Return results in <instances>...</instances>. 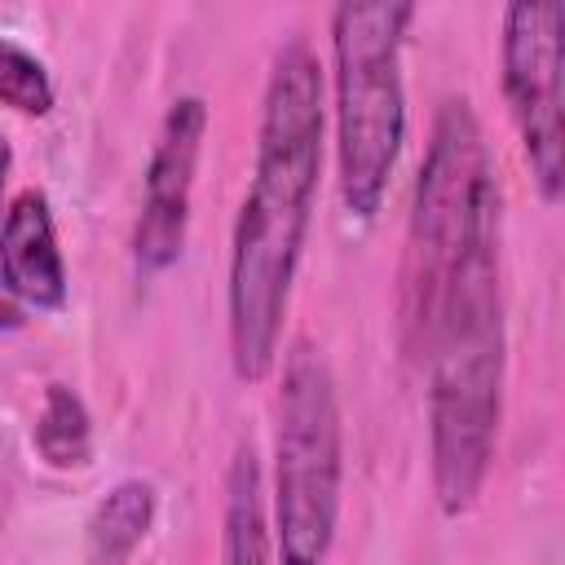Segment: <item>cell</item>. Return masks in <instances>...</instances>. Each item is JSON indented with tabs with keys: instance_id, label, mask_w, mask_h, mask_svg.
I'll use <instances>...</instances> for the list:
<instances>
[{
	"instance_id": "cell-7",
	"label": "cell",
	"mask_w": 565,
	"mask_h": 565,
	"mask_svg": "<svg viewBox=\"0 0 565 565\" xmlns=\"http://www.w3.org/2000/svg\"><path fill=\"white\" fill-rule=\"evenodd\" d=\"M203 128H207L203 97H177L159 124V141L150 150L146 190H141V216L132 234L137 265L150 274L168 269L185 247L190 190H194V168L203 150Z\"/></svg>"
},
{
	"instance_id": "cell-4",
	"label": "cell",
	"mask_w": 565,
	"mask_h": 565,
	"mask_svg": "<svg viewBox=\"0 0 565 565\" xmlns=\"http://www.w3.org/2000/svg\"><path fill=\"white\" fill-rule=\"evenodd\" d=\"M415 18L406 0L340 4L331 13L335 53V154L344 207L371 221L388 194L406 141L402 35Z\"/></svg>"
},
{
	"instance_id": "cell-3",
	"label": "cell",
	"mask_w": 565,
	"mask_h": 565,
	"mask_svg": "<svg viewBox=\"0 0 565 565\" xmlns=\"http://www.w3.org/2000/svg\"><path fill=\"white\" fill-rule=\"evenodd\" d=\"M490 243H499V190L481 124L463 97H446L419 163L402 269L406 335L415 349L450 274Z\"/></svg>"
},
{
	"instance_id": "cell-10",
	"label": "cell",
	"mask_w": 565,
	"mask_h": 565,
	"mask_svg": "<svg viewBox=\"0 0 565 565\" xmlns=\"http://www.w3.org/2000/svg\"><path fill=\"white\" fill-rule=\"evenodd\" d=\"M154 521V486L141 477L119 481L88 521V565H124Z\"/></svg>"
},
{
	"instance_id": "cell-9",
	"label": "cell",
	"mask_w": 565,
	"mask_h": 565,
	"mask_svg": "<svg viewBox=\"0 0 565 565\" xmlns=\"http://www.w3.org/2000/svg\"><path fill=\"white\" fill-rule=\"evenodd\" d=\"M221 565H269V521H265V481L252 446L234 450L225 481V534Z\"/></svg>"
},
{
	"instance_id": "cell-13",
	"label": "cell",
	"mask_w": 565,
	"mask_h": 565,
	"mask_svg": "<svg viewBox=\"0 0 565 565\" xmlns=\"http://www.w3.org/2000/svg\"><path fill=\"white\" fill-rule=\"evenodd\" d=\"M13 327H22V300L0 282V331H13Z\"/></svg>"
},
{
	"instance_id": "cell-11",
	"label": "cell",
	"mask_w": 565,
	"mask_h": 565,
	"mask_svg": "<svg viewBox=\"0 0 565 565\" xmlns=\"http://www.w3.org/2000/svg\"><path fill=\"white\" fill-rule=\"evenodd\" d=\"M35 450L53 468H79V463H88L93 424H88V406L79 402L75 388L49 384V393L40 402V415H35Z\"/></svg>"
},
{
	"instance_id": "cell-1",
	"label": "cell",
	"mask_w": 565,
	"mask_h": 565,
	"mask_svg": "<svg viewBox=\"0 0 565 565\" xmlns=\"http://www.w3.org/2000/svg\"><path fill=\"white\" fill-rule=\"evenodd\" d=\"M322 168V71L305 40H287L274 57L252 190L234 221L230 247V353L238 380H265L278 362L282 313L313 216Z\"/></svg>"
},
{
	"instance_id": "cell-14",
	"label": "cell",
	"mask_w": 565,
	"mask_h": 565,
	"mask_svg": "<svg viewBox=\"0 0 565 565\" xmlns=\"http://www.w3.org/2000/svg\"><path fill=\"white\" fill-rule=\"evenodd\" d=\"M9 163H13V150H9V141H0V194H4V177H9Z\"/></svg>"
},
{
	"instance_id": "cell-8",
	"label": "cell",
	"mask_w": 565,
	"mask_h": 565,
	"mask_svg": "<svg viewBox=\"0 0 565 565\" xmlns=\"http://www.w3.org/2000/svg\"><path fill=\"white\" fill-rule=\"evenodd\" d=\"M0 282L35 309H57L66 300V265L40 190H22L0 221Z\"/></svg>"
},
{
	"instance_id": "cell-2",
	"label": "cell",
	"mask_w": 565,
	"mask_h": 565,
	"mask_svg": "<svg viewBox=\"0 0 565 565\" xmlns=\"http://www.w3.org/2000/svg\"><path fill=\"white\" fill-rule=\"evenodd\" d=\"M419 349L428 353L433 490L446 516H463L490 472L503 402V291L499 243L472 252L441 287Z\"/></svg>"
},
{
	"instance_id": "cell-5",
	"label": "cell",
	"mask_w": 565,
	"mask_h": 565,
	"mask_svg": "<svg viewBox=\"0 0 565 565\" xmlns=\"http://www.w3.org/2000/svg\"><path fill=\"white\" fill-rule=\"evenodd\" d=\"M344 477V424L327 358L296 344L278 384L274 534L282 565H322L335 539Z\"/></svg>"
},
{
	"instance_id": "cell-12",
	"label": "cell",
	"mask_w": 565,
	"mask_h": 565,
	"mask_svg": "<svg viewBox=\"0 0 565 565\" xmlns=\"http://www.w3.org/2000/svg\"><path fill=\"white\" fill-rule=\"evenodd\" d=\"M0 106L35 119L53 110V79L44 62L4 35H0Z\"/></svg>"
},
{
	"instance_id": "cell-6",
	"label": "cell",
	"mask_w": 565,
	"mask_h": 565,
	"mask_svg": "<svg viewBox=\"0 0 565 565\" xmlns=\"http://www.w3.org/2000/svg\"><path fill=\"white\" fill-rule=\"evenodd\" d=\"M561 22L556 0H516L503 13V97L530 159L543 203L565 190V124H561Z\"/></svg>"
}]
</instances>
